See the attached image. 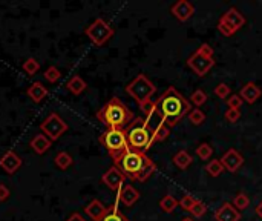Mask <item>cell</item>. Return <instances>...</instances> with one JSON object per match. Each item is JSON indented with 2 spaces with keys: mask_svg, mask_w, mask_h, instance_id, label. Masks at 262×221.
I'll return each instance as SVG.
<instances>
[{
  "mask_svg": "<svg viewBox=\"0 0 262 221\" xmlns=\"http://www.w3.org/2000/svg\"><path fill=\"white\" fill-rule=\"evenodd\" d=\"M157 111L159 112L164 125L169 127L177 126L183 117L190 112V101L187 100L181 93H178L173 86L167 88L161 97L155 101Z\"/></svg>",
  "mask_w": 262,
  "mask_h": 221,
  "instance_id": "obj_1",
  "label": "cell"
},
{
  "mask_svg": "<svg viewBox=\"0 0 262 221\" xmlns=\"http://www.w3.org/2000/svg\"><path fill=\"white\" fill-rule=\"evenodd\" d=\"M97 119L105 123L107 129H124L133 120V114L120 98L114 97L97 112Z\"/></svg>",
  "mask_w": 262,
  "mask_h": 221,
  "instance_id": "obj_2",
  "label": "cell"
},
{
  "mask_svg": "<svg viewBox=\"0 0 262 221\" xmlns=\"http://www.w3.org/2000/svg\"><path fill=\"white\" fill-rule=\"evenodd\" d=\"M126 137H128L129 149L132 151L146 154L152 146V132L149 131L146 120L141 119V117H135L131 122L126 131Z\"/></svg>",
  "mask_w": 262,
  "mask_h": 221,
  "instance_id": "obj_3",
  "label": "cell"
},
{
  "mask_svg": "<svg viewBox=\"0 0 262 221\" xmlns=\"http://www.w3.org/2000/svg\"><path fill=\"white\" fill-rule=\"evenodd\" d=\"M114 160L115 167H118L120 171L126 175V178L136 181L140 177V174L143 172L144 166L147 164V161L151 160L146 154L136 152L132 149H128L126 152H123L118 157L112 158Z\"/></svg>",
  "mask_w": 262,
  "mask_h": 221,
  "instance_id": "obj_4",
  "label": "cell"
},
{
  "mask_svg": "<svg viewBox=\"0 0 262 221\" xmlns=\"http://www.w3.org/2000/svg\"><path fill=\"white\" fill-rule=\"evenodd\" d=\"M155 85L147 79L144 74L136 75L135 79L126 86V93L138 103V106H143L144 103L152 100V95L155 94Z\"/></svg>",
  "mask_w": 262,
  "mask_h": 221,
  "instance_id": "obj_5",
  "label": "cell"
},
{
  "mask_svg": "<svg viewBox=\"0 0 262 221\" xmlns=\"http://www.w3.org/2000/svg\"><path fill=\"white\" fill-rule=\"evenodd\" d=\"M100 143L106 148L112 158L118 157V155L129 149L128 137L124 129H107L103 135H100Z\"/></svg>",
  "mask_w": 262,
  "mask_h": 221,
  "instance_id": "obj_6",
  "label": "cell"
},
{
  "mask_svg": "<svg viewBox=\"0 0 262 221\" xmlns=\"http://www.w3.org/2000/svg\"><path fill=\"white\" fill-rule=\"evenodd\" d=\"M84 34L95 46H103L114 37L115 31L105 19H95L89 27L84 30Z\"/></svg>",
  "mask_w": 262,
  "mask_h": 221,
  "instance_id": "obj_7",
  "label": "cell"
},
{
  "mask_svg": "<svg viewBox=\"0 0 262 221\" xmlns=\"http://www.w3.org/2000/svg\"><path fill=\"white\" fill-rule=\"evenodd\" d=\"M40 129H42V134H45L51 141H55L68 131L69 126L57 112H51L42 122Z\"/></svg>",
  "mask_w": 262,
  "mask_h": 221,
  "instance_id": "obj_8",
  "label": "cell"
},
{
  "mask_svg": "<svg viewBox=\"0 0 262 221\" xmlns=\"http://www.w3.org/2000/svg\"><path fill=\"white\" fill-rule=\"evenodd\" d=\"M187 66H189L198 77H204L211 68L215 66V59L204 57L195 51V53L187 59Z\"/></svg>",
  "mask_w": 262,
  "mask_h": 221,
  "instance_id": "obj_9",
  "label": "cell"
},
{
  "mask_svg": "<svg viewBox=\"0 0 262 221\" xmlns=\"http://www.w3.org/2000/svg\"><path fill=\"white\" fill-rule=\"evenodd\" d=\"M102 181H103V185H106V188H109L110 190L120 192L123 189V185L126 183V175H124L118 167L112 166L103 174Z\"/></svg>",
  "mask_w": 262,
  "mask_h": 221,
  "instance_id": "obj_10",
  "label": "cell"
},
{
  "mask_svg": "<svg viewBox=\"0 0 262 221\" xmlns=\"http://www.w3.org/2000/svg\"><path fill=\"white\" fill-rule=\"evenodd\" d=\"M0 167H2L8 175H14L22 167L20 155L16 151H6L2 157H0Z\"/></svg>",
  "mask_w": 262,
  "mask_h": 221,
  "instance_id": "obj_11",
  "label": "cell"
},
{
  "mask_svg": "<svg viewBox=\"0 0 262 221\" xmlns=\"http://www.w3.org/2000/svg\"><path fill=\"white\" fill-rule=\"evenodd\" d=\"M219 160H221L224 169H227V171L232 174L238 172L239 167L244 164V157L236 149H229Z\"/></svg>",
  "mask_w": 262,
  "mask_h": 221,
  "instance_id": "obj_12",
  "label": "cell"
},
{
  "mask_svg": "<svg viewBox=\"0 0 262 221\" xmlns=\"http://www.w3.org/2000/svg\"><path fill=\"white\" fill-rule=\"evenodd\" d=\"M170 12H172V16L180 20V22H187L192 16H193V12H195V6L190 3V2H187V0H178L177 3H173L172 8H170Z\"/></svg>",
  "mask_w": 262,
  "mask_h": 221,
  "instance_id": "obj_13",
  "label": "cell"
},
{
  "mask_svg": "<svg viewBox=\"0 0 262 221\" xmlns=\"http://www.w3.org/2000/svg\"><path fill=\"white\" fill-rule=\"evenodd\" d=\"M216 221H241V212L235 209L232 203H224L215 212Z\"/></svg>",
  "mask_w": 262,
  "mask_h": 221,
  "instance_id": "obj_14",
  "label": "cell"
},
{
  "mask_svg": "<svg viewBox=\"0 0 262 221\" xmlns=\"http://www.w3.org/2000/svg\"><path fill=\"white\" fill-rule=\"evenodd\" d=\"M221 19H222L224 22H227V23L230 25V28H232L235 32L239 31V30L244 27V25H245V17H244L236 8L227 9V12H224Z\"/></svg>",
  "mask_w": 262,
  "mask_h": 221,
  "instance_id": "obj_15",
  "label": "cell"
},
{
  "mask_svg": "<svg viewBox=\"0 0 262 221\" xmlns=\"http://www.w3.org/2000/svg\"><path fill=\"white\" fill-rule=\"evenodd\" d=\"M138 200H140V192L136 190L132 185L123 186V189L118 192V201H121L126 207L133 206Z\"/></svg>",
  "mask_w": 262,
  "mask_h": 221,
  "instance_id": "obj_16",
  "label": "cell"
},
{
  "mask_svg": "<svg viewBox=\"0 0 262 221\" xmlns=\"http://www.w3.org/2000/svg\"><path fill=\"white\" fill-rule=\"evenodd\" d=\"M261 88L256 83H245L241 89V94L239 97L242 98V101L248 103V105H253V103L258 101V98L261 97Z\"/></svg>",
  "mask_w": 262,
  "mask_h": 221,
  "instance_id": "obj_17",
  "label": "cell"
},
{
  "mask_svg": "<svg viewBox=\"0 0 262 221\" xmlns=\"http://www.w3.org/2000/svg\"><path fill=\"white\" fill-rule=\"evenodd\" d=\"M52 146V141L49 140L45 134H37L35 137L31 138L29 141V148L37 154V155H43L45 152L49 151V148Z\"/></svg>",
  "mask_w": 262,
  "mask_h": 221,
  "instance_id": "obj_18",
  "label": "cell"
},
{
  "mask_svg": "<svg viewBox=\"0 0 262 221\" xmlns=\"http://www.w3.org/2000/svg\"><path fill=\"white\" fill-rule=\"evenodd\" d=\"M26 94H28V97H29L34 103H42V101L48 97L49 89H48L43 83H40V82H34V83H31V86L28 88Z\"/></svg>",
  "mask_w": 262,
  "mask_h": 221,
  "instance_id": "obj_19",
  "label": "cell"
},
{
  "mask_svg": "<svg viewBox=\"0 0 262 221\" xmlns=\"http://www.w3.org/2000/svg\"><path fill=\"white\" fill-rule=\"evenodd\" d=\"M106 211H107V207L100 200H97V198H94L89 204L84 207L86 215L89 217L92 221H98L100 218H102L106 214Z\"/></svg>",
  "mask_w": 262,
  "mask_h": 221,
  "instance_id": "obj_20",
  "label": "cell"
},
{
  "mask_svg": "<svg viewBox=\"0 0 262 221\" xmlns=\"http://www.w3.org/2000/svg\"><path fill=\"white\" fill-rule=\"evenodd\" d=\"M65 88L69 91L72 95H81L84 91L87 89V83L81 79L80 75H74L66 82Z\"/></svg>",
  "mask_w": 262,
  "mask_h": 221,
  "instance_id": "obj_21",
  "label": "cell"
},
{
  "mask_svg": "<svg viewBox=\"0 0 262 221\" xmlns=\"http://www.w3.org/2000/svg\"><path fill=\"white\" fill-rule=\"evenodd\" d=\"M54 163L58 169L61 171H68V169L74 164V158L71 157V154L66 151H60L55 157H54Z\"/></svg>",
  "mask_w": 262,
  "mask_h": 221,
  "instance_id": "obj_22",
  "label": "cell"
},
{
  "mask_svg": "<svg viewBox=\"0 0 262 221\" xmlns=\"http://www.w3.org/2000/svg\"><path fill=\"white\" fill-rule=\"evenodd\" d=\"M98 221H129V218L124 215V214H121L120 209H118V206L115 204V206L107 207L106 214L102 218H100Z\"/></svg>",
  "mask_w": 262,
  "mask_h": 221,
  "instance_id": "obj_23",
  "label": "cell"
},
{
  "mask_svg": "<svg viewBox=\"0 0 262 221\" xmlns=\"http://www.w3.org/2000/svg\"><path fill=\"white\" fill-rule=\"evenodd\" d=\"M192 161H193L192 155L187 151H180V152H177L173 155V163L178 169H187L192 164Z\"/></svg>",
  "mask_w": 262,
  "mask_h": 221,
  "instance_id": "obj_24",
  "label": "cell"
},
{
  "mask_svg": "<svg viewBox=\"0 0 262 221\" xmlns=\"http://www.w3.org/2000/svg\"><path fill=\"white\" fill-rule=\"evenodd\" d=\"M178 206V200L173 197V195H164L163 198L159 200V207L164 214H172Z\"/></svg>",
  "mask_w": 262,
  "mask_h": 221,
  "instance_id": "obj_25",
  "label": "cell"
},
{
  "mask_svg": "<svg viewBox=\"0 0 262 221\" xmlns=\"http://www.w3.org/2000/svg\"><path fill=\"white\" fill-rule=\"evenodd\" d=\"M22 68H23V71L26 72L29 77H34L37 72L40 71V63L37 62V59H34V57H29V59H26V60L23 62Z\"/></svg>",
  "mask_w": 262,
  "mask_h": 221,
  "instance_id": "obj_26",
  "label": "cell"
},
{
  "mask_svg": "<svg viewBox=\"0 0 262 221\" xmlns=\"http://www.w3.org/2000/svg\"><path fill=\"white\" fill-rule=\"evenodd\" d=\"M169 135H170V127L166 126L164 123H163V125H159V126L155 129V131L152 132V145H154V143L164 141Z\"/></svg>",
  "mask_w": 262,
  "mask_h": 221,
  "instance_id": "obj_27",
  "label": "cell"
},
{
  "mask_svg": "<svg viewBox=\"0 0 262 221\" xmlns=\"http://www.w3.org/2000/svg\"><path fill=\"white\" fill-rule=\"evenodd\" d=\"M206 172L210 177H219L224 172V166H222L221 160H211V161H209L207 166H206Z\"/></svg>",
  "mask_w": 262,
  "mask_h": 221,
  "instance_id": "obj_28",
  "label": "cell"
},
{
  "mask_svg": "<svg viewBox=\"0 0 262 221\" xmlns=\"http://www.w3.org/2000/svg\"><path fill=\"white\" fill-rule=\"evenodd\" d=\"M233 207L235 209H238L239 212L242 209H245V207H248V204H250V200H248V197L244 193V192H239V193H236L235 195V198H233Z\"/></svg>",
  "mask_w": 262,
  "mask_h": 221,
  "instance_id": "obj_29",
  "label": "cell"
},
{
  "mask_svg": "<svg viewBox=\"0 0 262 221\" xmlns=\"http://www.w3.org/2000/svg\"><path fill=\"white\" fill-rule=\"evenodd\" d=\"M43 77H45V80L49 82V83H57L60 80V77H61V72L57 66H49L45 72H43Z\"/></svg>",
  "mask_w": 262,
  "mask_h": 221,
  "instance_id": "obj_30",
  "label": "cell"
},
{
  "mask_svg": "<svg viewBox=\"0 0 262 221\" xmlns=\"http://www.w3.org/2000/svg\"><path fill=\"white\" fill-rule=\"evenodd\" d=\"M189 119H190V123L193 126H199V125H203L206 122V114L199 109V108H195L189 112Z\"/></svg>",
  "mask_w": 262,
  "mask_h": 221,
  "instance_id": "obj_31",
  "label": "cell"
},
{
  "mask_svg": "<svg viewBox=\"0 0 262 221\" xmlns=\"http://www.w3.org/2000/svg\"><path fill=\"white\" fill-rule=\"evenodd\" d=\"M211 154H213V148H211L209 143H201V145L196 148V155L201 160H209L211 157Z\"/></svg>",
  "mask_w": 262,
  "mask_h": 221,
  "instance_id": "obj_32",
  "label": "cell"
},
{
  "mask_svg": "<svg viewBox=\"0 0 262 221\" xmlns=\"http://www.w3.org/2000/svg\"><path fill=\"white\" fill-rule=\"evenodd\" d=\"M206 101H207V94L204 93L203 89H196L195 93L190 95V103H193L196 108L203 106Z\"/></svg>",
  "mask_w": 262,
  "mask_h": 221,
  "instance_id": "obj_33",
  "label": "cell"
},
{
  "mask_svg": "<svg viewBox=\"0 0 262 221\" xmlns=\"http://www.w3.org/2000/svg\"><path fill=\"white\" fill-rule=\"evenodd\" d=\"M206 212H207V206H206L203 201H199V200L195 201V204L192 206V209H190V214H192L195 218H201V217H204Z\"/></svg>",
  "mask_w": 262,
  "mask_h": 221,
  "instance_id": "obj_34",
  "label": "cell"
},
{
  "mask_svg": "<svg viewBox=\"0 0 262 221\" xmlns=\"http://www.w3.org/2000/svg\"><path fill=\"white\" fill-rule=\"evenodd\" d=\"M215 95H218L219 98L227 100V98L232 95V89H230V86L226 85V83H219V85L215 88Z\"/></svg>",
  "mask_w": 262,
  "mask_h": 221,
  "instance_id": "obj_35",
  "label": "cell"
},
{
  "mask_svg": "<svg viewBox=\"0 0 262 221\" xmlns=\"http://www.w3.org/2000/svg\"><path fill=\"white\" fill-rule=\"evenodd\" d=\"M195 201H196V198L192 197V195H184V197L178 201V204H180V207H181L183 211L190 212V209H192V206L195 204Z\"/></svg>",
  "mask_w": 262,
  "mask_h": 221,
  "instance_id": "obj_36",
  "label": "cell"
},
{
  "mask_svg": "<svg viewBox=\"0 0 262 221\" xmlns=\"http://www.w3.org/2000/svg\"><path fill=\"white\" fill-rule=\"evenodd\" d=\"M242 98L238 95V94H232L229 98H227V105H229V109H241L242 106Z\"/></svg>",
  "mask_w": 262,
  "mask_h": 221,
  "instance_id": "obj_37",
  "label": "cell"
},
{
  "mask_svg": "<svg viewBox=\"0 0 262 221\" xmlns=\"http://www.w3.org/2000/svg\"><path fill=\"white\" fill-rule=\"evenodd\" d=\"M218 31L222 34V35H226V37H232L235 34V31L230 28V25L227 22H224L222 19L218 20Z\"/></svg>",
  "mask_w": 262,
  "mask_h": 221,
  "instance_id": "obj_38",
  "label": "cell"
},
{
  "mask_svg": "<svg viewBox=\"0 0 262 221\" xmlns=\"http://www.w3.org/2000/svg\"><path fill=\"white\" fill-rule=\"evenodd\" d=\"M224 117H226V120L229 123H236V122H239V119H241V109H229Z\"/></svg>",
  "mask_w": 262,
  "mask_h": 221,
  "instance_id": "obj_39",
  "label": "cell"
},
{
  "mask_svg": "<svg viewBox=\"0 0 262 221\" xmlns=\"http://www.w3.org/2000/svg\"><path fill=\"white\" fill-rule=\"evenodd\" d=\"M196 53H199V54L204 56V57H213V54H215V49L211 48L209 43H203L201 46H199V48L196 49Z\"/></svg>",
  "mask_w": 262,
  "mask_h": 221,
  "instance_id": "obj_40",
  "label": "cell"
},
{
  "mask_svg": "<svg viewBox=\"0 0 262 221\" xmlns=\"http://www.w3.org/2000/svg\"><path fill=\"white\" fill-rule=\"evenodd\" d=\"M9 195H11L9 188L3 183H0V203H5L9 198Z\"/></svg>",
  "mask_w": 262,
  "mask_h": 221,
  "instance_id": "obj_41",
  "label": "cell"
},
{
  "mask_svg": "<svg viewBox=\"0 0 262 221\" xmlns=\"http://www.w3.org/2000/svg\"><path fill=\"white\" fill-rule=\"evenodd\" d=\"M66 221H86V218H84L81 214H77V212H76V214H72Z\"/></svg>",
  "mask_w": 262,
  "mask_h": 221,
  "instance_id": "obj_42",
  "label": "cell"
},
{
  "mask_svg": "<svg viewBox=\"0 0 262 221\" xmlns=\"http://www.w3.org/2000/svg\"><path fill=\"white\" fill-rule=\"evenodd\" d=\"M255 211H256L258 217H259V218L262 220V201H261V203H259V204L256 206V209H255Z\"/></svg>",
  "mask_w": 262,
  "mask_h": 221,
  "instance_id": "obj_43",
  "label": "cell"
},
{
  "mask_svg": "<svg viewBox=\"0 0 262 221\" xmlns=\"http://www.w3.org/2000/svg\"><path fill=\"white\" fill-rule=\"evenodd\" d=\"M181 221H193V220H192V218H189V217H185V218H183Z\"/></svg>",
  "mask_w": 262,
  "mask_h": 221,
  "instance_id": "obj_44",
  "label": "cell"
}]
</instances>
